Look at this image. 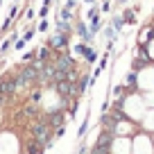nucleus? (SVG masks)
<instances>
[{
    "instance_id": "nucleus-9",
    "label": "nucleus",
    "mask_w": 154,
    "mask_h": 154,
    "mask_svg": "<svg viewBox=\"0 0 154 154\" xmlns=\"http://www.w3.org/2000/svg\"><path fill=\"white\" fill-rule=\"evenodd\" d=\"M91 154H111V145H104V143H95Z\"/></svg>"
},
{
    "instance_id": "nucleus-6",
    "label": "nucleus",
    "mask_w": 154,
    "mask_h": 154,
    "mask_svg": "<svg viewBox=\"0 0 154 154\" xmlns=\"http://www.w3.org/2000/svg\"><path fill=\"white\" fill-rule=\"evenodd\" d=\"M57 70H70L72 68V57H59L57 61H52Z\"/></svg>"
},
{
    "instance_id": "nucleus-29",
    "label": "nucleus",
    "mask_w": 154,
    "mask_h": 154,
    "mask_svg": "<svg viewBox=\"0 0 154 154\" xmlns=\"http://www.w3.org/2000/svg\"><path fill=\"white\" fill-rule=\"evenodd\" d=\"M113 93H116V95H122V93H125V88H122V86H116Z\"/></svg>"
},
{
    "instance_id": "nucleus-5",
    "label": "nucleus",
    "mask_w": 154,
    "mask_h": 154,
    "mask_svg": "<svg viewBox=\"0 0 154 154\" xmlns=\"http://www.w3.org/2000/svg\"><path fill=\"white\" fill-rule=\"evenodd\" d=\"M43 149H45V143L38 138H32V143L27 145V154H43Z\"/></svg>"
},
{
    "instance_id": "nucleus-8",
    "label": "nucleus",
    "mask_w": 154,
    "mask_h": 154,
    "mask_svg": "<svg viewBox=\"0 0 154 154\" xmlns=\"http://www.w3.org/2000/svg\"><path fill=\"white\" fill-rule=\"evenodd\" d=\"M100 120H102V125H104V127H109V131H113L116 122H118V120H116V118H113V116H111V113H104V116H102V118H100Z\"/></svg>"
},
{
    "instance_id": "nucleus-4",
    "label": "nucleus",
    "mask_w": 154,
    "mask_h": 154,
    "mask_svg": "<svg viewBox=\"0 0 154 154\" xmlns=\"http://www.w3.org/2000/svg\"><path fill=\"white\" fill-rule=\"evenodd\" d=\"M45 122H48V127H59V125L63 122V111H61V109L52 111V113H50V118H48Z\"/></svg>"
},
{
    "instance_id": "nucleus-10",
    "label": "nucleus",
    "mask_w": 154,
    "mask_h": 154,
    "mask_svg": "<svg viewBox=\"0 0 154 154\" xmlns=\"http://www.w3.org/2000/svg\"><path fill=\"white\" fill-rule=\"evenodd\" d=\"M57 32L68 34V32H70V23H68V20H61V18H59V23H57Z\"/></svg>"
},
{
    "instance_id": "nucleus-11",
    "label": "nucleus",
    "mask_w": 154,
    "mask_h": 154,
    "mask_svg": "<svg viewBox=\"0 0 154 154\" xmlns=\"http://www.w3.org/2000/svg\"><path fill=\"white\" fill-rule=\"evenodd\" d=\"M77 34H79V36H82L84 41H91V32H88V27H86V25H79V27H77Z\"/></svg>"
},
{
    "instance_id": "nucleus-14",
    "label": "nucleus",
    "mask_w": 154,
    "mask_h": 154,
    "mask_svg": "<svg viewBox=\"0 0 154 154\" xmlns=\"http://www.w3.org/2000/svg\"><path fill=\"white\" fill-rule=\"evenodd\" d=\"M36 57L41 59V61H43V59H48V57H50V48H41V50H38V54H36Z\"/></svg>"
},
{
    "instance_id": "nucleus-1",
    "label": "nucleus",
    "mask_w": 154,
    "mask_h": 154,
    "mask_svg": "<svg viewBox=\"0 0 154 154\" xmlns=\"http://www.w3.org/2000/svg\"><path fill=\"white\" fill-rule=\"evenodd\" d=\"M0 88H2V93H5V97H9V95H14L16 91H18V84H16V77H5L2 82H0Z\"/></svg>"
},
{
    "instance_id": "nucleus-15",
    "label": "nucleus",
    "mask_w": 154,
    "mask_h": 154,
    "mask_svg": "<svg viewBox=\"0 0 154 154\" xmlns=\"http://www.w3.org/2000/svg\"><path fill=\"white\" fill-rule=\"evenodd\" d=\"M9 43H14V36H11V38H7V41H2V45H0V52H2V54H5L7 50H9Z\"/></svg>"
},
{
    "instance_id": "nucleus-17",
    "label": "nucleus",
    "mask_w": 154,
    "mask_h": 154,
    "mask_svg": "<svg viewBox=\"0 0 154 154\" xmlns=\"http://www.w3.org/2000/svg\"><path fill=\"white\" fill-rule=\"evenodd\" d=\"M70 9H61V11H59V18H61V20H70Z\"/></svg>"
},
{
    "instance_id": "nucleus-7",
    "label": "nucleus",
    "mask_w": 154,
    "mask_h": 154,
    "mask_svg": "<svg viewBox=\"0 0 154 154\" xmlns=\"http://www.w3.org/2000/svg\"><path fill=\"white\" fill-rule=\"evenodd\" d=\"M75 50H77L79 54H84V57H86L88 61H95V52H93V50L88 48L86 43H77V45H75Z\"/></svg>"
},
{
    "instance_id": "nucleus-26",
    "label": "nucleus",
    "mask_w": 154,
    "mask_h": 154,
    "mask_svg": "<svg viewBox=\"0 0 154 154\" xmlns=\"http://www.w3.org/2000/svg\"><path fill=\"white\" fill-rule=\"evenodd\" d=\"M32 36H34V29H27V32H25V36H23V38H25V41H29V38H32Z\"/></svg>"
},
{
    "instance_id": "nucleus-12",
    "label": "nucleus",
    "mask_w": 154,
    "mask_h": 154,
    "mask_svg": "<svg viewBox=\"0 0 154 154\" xmlns=\"http://www.w3.org/2000/svg\"><path fill=\"white\" fill-rule=\"evenodd\" d=\"M86 129H88V120L84 118V122L79 125V131H77V138H84V136H86Z\"/></svg>"
},
{
    "instance_id": "nucleus-34",
    "label": "nucleus",
    "mask_w": 154,
    "mask_h": 154,
    "mask_svg": "<svg viewBox=\"0 0 154 154\" xmlns=\"http://www.w3.org/2000/svg\"><path fill=\"white\" fill-rule=\"evenodd\" d=\"M23 154H27V152H23Z\"/></svg>"
},
{
    "instance_id": "nucleus-13",
    "label": "nucleus",
    "mask_w": 154,
    "mask_h": 154,
    "mask_svg": "<svg viewBox=\"0 0 154 154\" xmlns=\"http://www.w3.org/2000/svg\"><path fill=\"white\" fill-rule=\"evenodd\" d=\"M88 84H91V77H82V79H79V84H77V88H79V91H84Z\"/></svg>"
},
{
    "instance_id": "nucleus-3",
    "label": "nucleus",
    "mask_w": 154,
    "mask_h": 154,
    "mask_svg": "<svg viewBox=\"0 0 154 154\" xmlns=\"http://www.w3.org/2000/svg\"><path fill=\"white\" fill-rule=\"evenodd\" d=\"M29 134H32V138H38V140H43L45 138V134H48V122H36V125L32 127V131H29Z\"/></svg>"
},
{
    "instance_id": "nucleus-20",
    "label": "nucleus",
    "mask_w": 154,
    "mask_h": 154,
    "mask_svg": "<svg viewBox=\"0 0 154 154\" xmlns=\"http://www.w3.org/2000/svg\"><path fill=\"white\" fill-rule=\"evenodd\" d=\"M127 84H136V70H131L129 75H127Z\"/></svg>"
},
{
    "instance_id": "nucleus-32",
    "label": "nucleus",
    "mask_w": 154,
    "mask_h": 154,
    "mask_svg": "<svg viewBox=\"0 0 154 154\" xmlns=\"http://www.w3.org/2000/svg\"><path fill=\"white\" fill-rule=\"evenodd\" d=\"M149 29H152V34H154V23H152V27H149Z\"/></svg>"
},
{
    "instance_id": "nucleus-19",
    "label": "nucleus",
    "mask_w": 154,
    "mask_h": 154,
    "mask_svg": "<svg viewBox=\"0 0 154 154\" xmlns=\"http://www.w3.org/2000/svg\"><path fill=\"white\" fill-rule=\"evenodd\" d=\"M122 20H127V23H136V16H134V11H125V18Z\"/></svg>"
},
{
    "instance_id": "nucleus-18",
    "label": "nucleus",
    "mask_w": 154,
    "mask_h": 154,
    "mask_svg": "<svg viewBox=\"0 0 154 154\" xmlns=\"http://www.w3.org/2000/svg\"><path fill=\"white\" fill-rule=\"evenodd\" d=\"M122 23H125V20H122V16H113V27H116V29H120Z\"/></svg>"
},
{
    "instance_id": "nucleus-33",
    "label": "nucleus",
    "mask_w": 154,
    "mask_h": 154,
    "mask_svg": "<svg viewBox=\"0 0 154 154\" xmlns=\"http://www.w3.org/2000/svg\"><path fill=\"white\" fill-rule=\"evenodd\" d=\"M118 2H125V0H118Z\"/></svg>"
},
{
    "instance_id": "nucleus-24",
    "label": "nucleus",
    "mask_w": 154,
    "mask_h": 154,
    "mask_svg": "<svg viewBox=\"0 0 154 154\" xmlns=\"http://www.w3.org/2000/svg\"><path fill=\"white\" fill-rule=\"evenodd\" d=\"M38 29H41V32H45V29H48V20H41V23H38Z\"/></svg>"
},
{
    "instance_id": "nucleus-31",
    "label": "nucleus",
    "mask_w": 154,
    "mask_h": 154,
    "mask_svg": "<svg viewBox=\"0 0 154 154\" xmlns=\"http://www.w3.org/2000/svg\"><path fill=\"white\" fill-rule=\"evenodd\" d=\"M2 100H5V93H2V88H0V102H2Z\"/></svg>"
},
{
    "instance_id": "nucleus-21",
    "label": "nucleus",
    "mask_w": 154,
    "mask_h": 154,
    "mask_svg": "<svg viewBox=\"0 0 154 154\" xmlns=\"http://www.w3.org/2000/svg\"><path fill=\"white\" fill-rule=\"evenodd\" d=\"M29 100H32L34 104H36V102L41 100V91H34V93H32V97H29Z\"/></svg>"
},
{
    "instance_id": "nucleus-25",
    "label": "nucleus",
    "mask_w": 154,
    "mask_h": 154,
    "mask_svg": "<svg viewBox=\"0 0 154 154\" xmlns=\"http://www.w3.org/2000/svg\"><path fill=\"white\" fill-rule=\"evenodd\" d=\"M34 57H36V54H34V52H27V54H25V57H23V61H32Z\"/></svg>"
},
{
    "instance_id": "nucleus-35",
    "label": "nucleus",
    "mask_w": 154,
    "mask_h": 154,
    "mask_svg": "<svg viewBox=\"0 0 154 154\" xmlns=\"http://www.w3.org/2000/svg\"><path fill=\"white\" fill-rule=\"evenodd\" d=\"M0 2H2V0H0Z\"/></svg>"
},
{
    "instance_id": "nucleus-28",
    "label": "nucleus",
    "mask_w": 154,
    "mask_h": 154,
    "mask_svg": "<svg viewBox=\"0 0 154 154\" xmlns=\"http://www.w3.org/2000/svg\"><path fill=\"white\" fill-rule=\"evenodd\" d=\"M45 14H48V5H43V7H41V11H38V16H41V18H43Z\"/></svg>"
},
{
    "instance_id": "nucleus-30",
    "label": "nucleus",
    "mask_w": 154,
    "mask_h": 154,
    "mask_svg": "<svg viewBox=\"0 0 154 154\" xmlns=\"http://www.w3.org/2000/svg\"><path fill=\"white\" fill-rule=\"evenodd\" d=\"M16 14H18V7H11V11H9V18H14Z\"/></svg>"
},
{
    "instance_id": "nucleus-2",
    "label": "nucleus",
    "mask_w": 154,
    "mask_h": 154,
    "mask_svg": "<svg viewBox=\"0 0 154 154\" xmlns=\"http://www.w3.org/2000/svg\"><path fill=\"white\" fill-rule=\"evenodd\" d=\"M66 43H68V34L57 32V34L48 41V48H66Z\"/></svg>"
},
{
    "instance_id": "nucleus-23",
    "label": "nucleus",
    "mask_w": 154,
    "mask_h": 154,
    "mask_svg": "<svg viewBox=\"0 0 154 154\" xmlns=\"http://www.w3.org/2000/svg\"><path fill=\"white\" fill-rule=\"evenodd\" d=\"M88 149H86V145H77V152L75 154H86Z\"/></svg>"
},
{
    "instance_id": "nucleus-27",
    "label": "nucleus",
    "mask_w": 154,
    "mask_h": 154,
    "mask_svg": "<svg viewBox=\"0 0 154 154\" xmlns=\"http://www.w3.org/2000/svg\"><path fill=\"white\" fill-rule=\"evenodd\" d=\"M63 134H66V129H63V127L59 125V127H57V134H54V136H57V138H59V136H63Z\"/></svg>"
},
{
    "instance_id": "nucleus-22",
    "label": "nucleus",
    "mask_w": 154,
    "mask_h": 154,
    "mask_svg": "<svg viewBox=\"0 0 154 154\" xmlns=\"http://www.w3.org/2000/svg\"><path fill=\"white\" fill-rule=\"evenodd\" d=\"M25 43H27L25 38H20V41H16V50H23V48H25Z\"/></svg>"
},
{
    "instance_id": "nucleus-16",
    "label": "nucleus",
    "mask_w": 154,
    "mask_h": 154,
    "mask_svg": "<svg viewBox=\"0 0 154 154\" xmlns=\"http://www.w3.org/2000/svg\"><path fill=\"white\" fill-rule=\"evenodd\" d=\"M91 20H93V23H91V32H97V29L102 27V25H100V20H97V16H93Z\"/></svg>"
}]
</instances>
